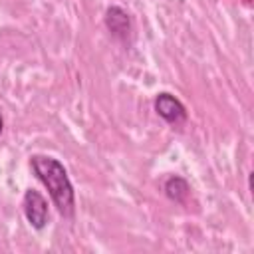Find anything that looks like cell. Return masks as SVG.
<instances>
[{
  "label": "cell",
  "instance_id": "8992f818",
  "mask_svg": "<svg viewBox=\"0 0 254 254\" xmlns=\"http://www.w3.org/2000/svg\"><path fill=\"white\" fill-rule=\"evenodd\" d=\"M2 127H4V121H2V115H0V133H2Z\"/></svg>",
  "mask_w": 254,
  "mask_h": 254
},
{
  "label": "cell",
  "instance_id": "7a4b0ae2",
  "mask_svg": "<svg viewBox=\"0 0 254 254\" xmlns=\"http://www.w3.org/2000/svg\"><path fill=\"white\" fill-rule=\"evenodd\" d=\"M22 206H24V214H26V220L30 222L32 228L36 230H42L48 222V200L34 189L26 190L24 192V200H22Z\"/></svg>",
  "mask_w": 254,
  "mask_h": 254
},
{
  "label": "cell",
  "instance_id": "5b68a950",
  "mask_svg": "<svg viewBox=\"0 0 254 254\" xmlns=\"http://www.w3.org/2000/svg\"><path fill=\"white\" fill-rule=\"evenodd\" d=\"M189 192H190V187H189V183H187L185 179H181V177H171V179H167V183H165V194H167L171 200H175V202H185L187 196H189Z\"/></svg>",
  "mask_w": 254,
  "mask_h": 254
},
{
  "label": "cell",
  "instance_id": "6da1fadb",
  "mask_svg": "<svg viewBox=\"0 0 254 254\" xmlns=\"http://www.w3.org/2000/svg\"><path fill=\"white\" fill-rule=\"evenodd\" d=\"M30 167L36 173V177L44 183L48 189L54 204L64 216H73L75 210V194H73V185L64 169V165L48 155H34L30 159Z\"/></svg>",
  "mask_w": 254,
  "mask_h": 254
},
{
  "label": "cell",
  "instance_id": "277c9868",
  "mask_svg": "<svg viewBox=\"0 0 254 254\" xmlns=\"http://www.w3.org/2000/svg\"><path fill=\"white\" fill-rule=\"evenodd\" d=\"M105 26L119 40H127V36L131 32V20H129L127 12L123 8H119V6L107 8V12H105Z\"/></svg>",
  "mask_w": 254,
  "mask_h": 254
},
{
  "label": "cell",
  "instance_id": "3957f363",
  "mask_svg": "<svg viewBox=\"0 0 254 254\" xmlns=\"http://www.w3.org/2000/svg\"><path fill=\"white\" fill-rule=\"evenodd\" d=\"M155 111L159 117H163L167 123H173V125H179L187 119V109L185 105L171 93L163 91L155 97Z\"/></svg>",
  "mask_w": 254,
  "mask_h": 254
}]
</instances>
